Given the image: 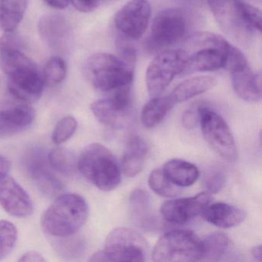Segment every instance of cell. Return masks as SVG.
<instances>
[{
	"mask_svg": "<svg viewBox=\"0 0 262 262\" xmlns=\"http://www.w3.org/2000/svg\"><path fill=\"white\" fill-rule=\"evenodd\" d=\"M74 8L81 13H89L94 11L99 6V0H70Z\"/></svg>",
	"mask_w": 262,
	"mask_h": 262,
	"instance_id": "obj_37",
	"label": "cell"
},
{
	"mask_svg": "<svg viewBox=\"0 0 262 262\" xmlns=\"http://www.w3.org/2000/svg\"><path fill=\"white\" fill-rule=\"evenodd\" d=\"M11 168V163L7 158L0 156V179L7 176Z\"/></svg>",
	"mask_w": 262,
	"mask_h": 262,
	"instance_id": "obj_41",
	"label": "cell"
},
{
	"mask_svg": "<svg viewBox=\"0 0 262 262\" xmlns=\"http://www.w3.org/2000/svg\"><path fill=\"white\" fill-rule=\"evenodd\" d=\"M78 170L96 188L110 191L120 184L121 168L114 155L102 144L87 145L78 159Z\"/></svg>",
	"mask_w": 262,
	"mask_h": 262,
	"instance_id": "obj_3",
	"label": "cell"
},
{
	"mask_svg": "<svg viewBox=\"0 0 262 262\" xmlns=\"http://www.w3.org/2000/svg\"><path fill=\"white\" fill-rule=\"evenodd\" d=\"M0 205L10 215L27 217L33 212L31 198L11 176L0 179Z\"/></svg>",
	"mask_w": 262,
	"mask_h": 262,
	"instance_id": "obj_16",
	"label": "cell"
},
{
	"mask_svg": "<svg viewBox=\"0 0 262 262\" xmlns=\"http://www.w3.org/2000/svg\"><path fill=\"white\" fill-rule=\"evenodd\" d=\"M36 112L27 105L0 110V139L11 137L30 128Z\"/></svg>",
	"mask_w": 262,
	"mask_h": 262,
	"instance_id": "obj_17",
	"label": "cell"
},
{
	"mask_svg": "<svg viewBox=\"0 0 262 262\" xmlns=\"http://www.w3.org/2000/svg\"><path fill=\"white\" fill-rule=\"evenodd\" d=\"M18 260L23 262H43L46 261V259L40 253L35 251H30L23 254L20 258L18 259Z\"/></svg>",
	"mask_w": 262,
	"mask_h": 262,
	"instance_id": "obj_39",
	"label": "cell"
},
{
	"mask_svg": "<svg viewBox=\"0 0 262 262\" xmlns=\"http://www.w3.org/2000/svg\"><path fill=\"white\" fill-rule=\"evenodd\" d=\"M133 41V39L120 34L116 39V47L118 56L124 62L135 67L137 59V51Z\"/></svg>",
	"mask_w": 262,
	"mask_h": 262,
	"instance_id": "obj_35",
	"label": "cell"
},
{
	"mask_svg": "<svg viewBox=\"0 0 262 262\" xmlns=\"http://www.w3.org/2000/svg\"><path fill=\"white\" fill-rule=\"evenodd\" d=\"M202 240L190 230L165 233L155 245L152 260L159 262H192L202 260Z\"/></svg>",
	"mask_w": 262,
	"mask_h": 262,
	"instance_id": "obj_7",
	"label": "cell"
},
{
	"mask_svg": "<svg viewBox=\"0 0 262 262\" xmlns=\"http://www.w3.org/2000/svg\"><path fill=\"white\" fill-rule=\"evenodd\" d=\"M233 90L237 96L249 102H257L261 99V76L254 73L249 67L231 73Z\"/></svg>",
	"mask_w": 262,
	"mask_h": 262,
	"instance_id": "obj_19",
	"label": "cell"
},
{
	"mask_svg": "<svg viewBox=\"0 0 262 262\" xmlns=\"http://www.w3.org/2000/svg\"><path fill=\"white\" fill-rule=\"evenodd\" d=\"M148 185L155 193L162 197H174L181 192L180 187L173 184L162 169L151 171L148 178Z\"/></svg>",
	"mask_w": 262,
	"mask_h": 262,
	"instance_id": "obj_30",
	"label": "cell"
},
{
	"mask_svg": "<svg viewBox=\"0 0 262 262\" xmlns=\"http://www.w3.org/2000/svg\"><path fill=\"white\" fill-rule=\"evenodd\" d=\"M211 199L210 193L203 191L193 197L168 201L161 207V215L169 223L184 225L202 214Z\"/></svg>",
	"mask_w": 262,
	"mask_h": 262,
	"instance_id": "obj_15",
	"label": "cell"
},
{
	"mask_svg": "<svg viewBox=\"0 0 262 262\" xmlns=\"http://www.w3.org/2000/svg\"><path fill=\"white\" fill-rule=\"evenodd\" d=\"M188 53L184 50H166L158 53L150 62L146 74L147 90L151 98L161 96L186 65Z\"/></svg>",
	"mask_w": 262,
	"mask_h": 262,
	"instance_id": "obj_9",
	"label": "cell"
},
{
	"mask_svg": "<svg viewBox=\"0 0 262 262\" xmlns=\"http://www.w3.org/2000/svg\"><path fill=\"white\" fill-rule=\"evenodd\" d=\"M219 25L227 35L246 42L254 33L247 23L245 3L242 0H207Z\"/></svg>",
	"mask_w": 262,
	"mask_h": 262,
	"instance_id": "obj_10",
	"label": "cell"
},
{
	"mask_svg": "<svg viewBox=\"0 0 262 262\" xmlns=\"http://www.w3.org/2000/svg\"><path fill=\"white\" fill-rule=\"evenodd\" d=\"M0 67L8 79L12 96L25 102L40 99L45 86L42 73L23 49H0Z\"/></svg>",
	"mask_w": 262,
	"mask_h": 262,
	"instance_id": "obj_1",
	"label": "cell"
},
{
	"mask_svg": "<svg viewBox=\"0 0 262 262\" xmlns=\"http://www.w3.org/2000/svg\"><path fill=\"white\" fill-rule=\"evenodd\" d=\"M230 53H225L214 48H202L194 50L191 54H188L186 65L181 75L191 74L197 72L216 71L221 69H225L227 57Z\"/></svg>",
	"mask_w": 262,
	"mask_h": 262,
	"instance_id": "obj_18",
	"label": "cell"
},
{
	"mask_svg": "<svg viewBox=\"0 0 262 262\" xmlns=\"http://www.w3.org/2000/svg\"><path fill=\"white\" fill-rule=\"evenodd\" d=\"M148 243L131 228H115L107 236L105 248L92 255L90 261H144Z\"/></svg>",
	"mask_w": 262,
	"mask_h": 262,
	"instance_id": "obj_6",
	"label": "cell"
},
{
	"mask_svg": "<svg viewBox=\"0 0 262 262\" xmlns=\"http://www.w3.org/2000/svg\"><path fill=\"white\" fill-rule=\"evenodd\" d=\"M148 0H130L115 16V25L120 34L133 41L143 36L151 19Z\"/></svg>",
	"mask_w": 262,
	"mask_h": 262,
	"instance_id": "obj_12",
	"label": "cell"
},
{
	"mask_svg": "<svg viewBox=\"0 0 262 262\" xmlns=\"http://www.w3.org/2000/svg\"><path fill=\"white\" fill-rule=\"evenodd\" d=\"M162 171L173 184L179 187L191 186L199 176V169L195 165L182 159L168 161Z\"/></svg>",
	"mask_w": 262,
	"mask_h": 262,
	"instance_id": "obj_23",
	"label": "cell"
},
{
	"mask_svg": "<svg viewBox=\"0 0 262 262\" xmlns=\"http://www.w3.org/2000/svg\"><path fill=\"white\" fill-rule=\"evenodd\" d=\"M84 73L96 90L113 92L132 85L134 67L124 62L119 56L96 53L87 59L84 66Z\"/></svg>",
	"mask_w": 262,
	"mask_h": 262,
	"instance_id": "obj_4",
	"label": "cell"
},
{
	"mask_svg": "<svg viewBox=\"0 0 262 262\" xmlns=\"http://www.w3.org/2000/svg\"><path fill=\"white\" fill-rule=\"evenodd\" d=\"M189 28L188 13L180 8L162 10L155 18L144 48L150 54L159 53L179 43Z\"/></svg>",
	"mask_w": 262,
	"mask_h": 262,
	"instance_id": "obj_5",
	"label": "cell"
},
{
	"mask_svg": "<svg viewBox=\"0 0 262 262\" xmlns=\"http://www.w3.org/2000/svg\"><path fill=\"white\" fill-rule=\"evenodd\" d=\"M52 169L65 176H73L78 170V159L73 151L66 148H56L47 155Z\"/></svg>",
	"mask_w": 262,
	"mask_h": 262,
	"instance_id": "obj_26",
	"label": "cell"
},
{
	"mask_svg": "<svg viewBox=\"0 0 262 262\" xmlns=\"http://www.w3.org/2000/svg\"><path fill=\"white\" fill-rule=\"evenodd\" d=\"M176 104L170 95L151 98L145 104L141 115L144 126L151 128L160 124Z\"/></svg>",
	"mask_w": 262,
	"mask_h": 262,
	"instance_id": "obj_24",
	"label": "cell"
},
{
	"mask_svg": "<svg viewBox=\"0 0 262 262\" xmlns=\"http://www.w3.org/2000/svg\"><path fill=\"white\" fill-rule=\"evenodd\" d=\"M245 16L247 23L253 32L261 31V12L257 7L245 4Z\"/></svg>",
	"mask_w": 262,
	"mask_h": 262,
	"instance_id": "obj_36",
	"label": "cell"
},
{
	"mask_svg": "<svg viewBox=\"0 0 262 262\" xmlns=\"http://www.w3.org/2000/svg\"><path fill=\"white\" fill-rule=\"evenodd\" d=\"M197 122H199L197 106L188 108L183 116H182V123L187 128H192L195 126Z\"/></svg>",
	"mask_w": 262,
	"mask_h": 262,
	"instance_id": "obj_38",
	"label": "cell"
},
{
	"mask_svg": "<svg viewBox=\"0 0 262 262\" xmlns=\"http://www.w3.org/2000/svg\"><path fill=\"white\" fill-rule=\"evenodd\" d=\"M38 31L43 42L59 56L72 50L73 33L68 19L59 13L43 15L38 23Z\"/></svg>",
	"mask_w": 262,
	"mask_h": 262,
	"instance_id": "obj_13",
	"label": "cell"
},
{
	"mask_svg": "<svg viewBox=\"0 0 262 262\" xmlns=\"http://www.w3.org/2000/svg\"><path fill=\"white\" fill-rule=\"evenodd\" d=\"M67 74V67L60 56H54L47 61L42 73L45 86L54 87L65 79Z\"/></svg>",
	"mask_w": 262,
	"mask_h": 262,
	"instance_id": "obj_29",
	"label": "cell"
},
{
	"mask_svg": "<svg viewBox=\"0 0 262 262\" xmlns=\"http://www.w3.org/2000/svg\"><path fill=\"white\" fill-rule=\"evenodd\" d=\"M110 97L99 99L91 105L95 117L104 125L120 129L128 125L132 117L131 85L115 90Z\"/></svg>",
	"mask_w": 262,
	"mask_h": 262,
	"instance_id": "obj_11",
	"label": "cell"
},
{
	"mask_svg": "<svg viewBox=\"0 0 262 262\" xmlns=\"http://www.w3.org/2000/svg\"><path fill=\"white\" fill-rule=\"evenodd\" d=\"M89 206L82 196L73 193L61 194L44 211L42 229L54 237L76 234L88 219Z\"/></svg>",
	"mask_w": 262,
	"mask_h": 262,
	"instance_id": "obj_2",
	"label": "cell"
},
{
	"mask_svg": "<svg viewBox=\"0 0 262 262\" xmlns=\"http://www.w3.org/2000/svg\"><path fill=\"white\" fill-rule=\"evenodd\" d=\"M151 203L146 191L136 189L132 193L129 199V210L133 220L141 226L147 225L151 219Z\"/></svg>",
	"mask_w": 262,
	"mask_h": 262,
	"instance_id": "obj_28",
	"label": "cell"
},
{
	"mask_svg": "<svg viewBox=\"0 0 262 262\" xmlns=\"http://www.w3.org/2000/svg\"><path fill=\"white\" fill-rule=\"evenodd\" d=\"M73 235L56 237L55 250L62 257L70 259L75 258L80 255L82 251V244L80 240L73 237Z\"/></svg>",
	"mask_w": 262,
	"mask_h": 262,
	"instance_id": "obj_32",
	"label": "cell"
},
{
	"mask_svg": "<svg viewBox=\"0 0 262 262\" xmlns=\"http://www.w3.org/2000/svg\"><path fill=\"white\" fill-rule=\"evenodd\" d=\"M78 128V122L73 116H66L58 122L52 135V141L56 145H61L68 141Z\"/></svg>",
	"mask_w": 262,
	"mask_h": 262,
	"instance_id": "obj_33",
	"label": "cell"
},
{
	"mask_svg": "<svg viewBox=\"0 0 262 262\" xmlns=\"http://www.w3.org/2000/svg\"><path fill=\"white\" fill-rule=\"evenodd\" d=\"M229 246V238L223 233L210 234L202 241L203 252L201 260L219 261L225 255Z\"/></svg>",
	"mask_w": 262,
	"mask_h": 262,
	"instance_id": "obj_27",
	"label": "cell"
},
{
	"mask_svg": "<svg viewBox=\"0 0 262 262\" xmlns=\"http://www.w3.org/2000/svg\"><path fill=\"white\" fill-rule=\"evenodd\" d=\"M17 238V228L14 224L7 220L0 221V260L13 251Z\"/></svg>",
	"mask_w": 262,
	"mask_h": 262,
	"instance_id": "obj_31",
	"label": "cell"
},
{
	"mask_svg": "<svg viewBox=\"0 0 262 262\" xmlns=\"http://www.w3.org/2000/svg\"><path fill=\"white\" fill-rule=\"evenodd\" d=\"M251 254H252L253 257H254V258L256 259V260H258V261H261V245H256V246L253 247V248H251Z\"/></svg>",
	"mask_w": 262,
	"mask_h": 262,
	"instance_id": "obj_42",
	"label": "cell"
},
{
	"mask_svg": "<svg viewBox=\"0 0 262 262\" xmlns=\"http://www.w3.org/2000/svg\"><path fill=\"white\" fill-rule=\"evenodd\" d=\"M148 151V145L143 139L138 136L129 139L121 162V169L125 176L135 177L141 172Z\"/></svg>",
	"mask_w": 262,
	"mask_h": 262,
	"instance_id": "obj_21",
	"label": "cell"
},
{
	"mask_svg": "<svg viewBox=\"0 0 262 262\" xmlns=\"http://www.w3.org/2000/svg\"><path fill=\"white\" fill-rule=\"evenodd\" d=\"M29 0H0V28L14 31L22 22Z\"/></svg>",
	"mask_w": 262,
	"mask_h": 262,
	"instance_id": "obj_25",
	"label": "cell"
},
{
	"mask_svg": "<svg viewBox=\"0 0 262 262\" xmlns=\"http://www.w3.org/2000/svg\"><path fill=\"white\" fill-rule=\"evenodd\" d=\"M217 83V79L212 76H194L179 83L173 90L170 96L176 104L181 103L209 91Z\"/></svg>",
	"mask_w": 262,
	"mask_h": 262,
	"instance_id": "obj_22",
	"label": "cell"
},
{
	"mask_svg": "<svg viewBox=\"0 0 262 262\" xmlns=\"http://www.w3.org/2000/svg\"><path fill=\"white\" fill-rule=\"evenodd\" d=\"M24 165L27 173L42 194L48 198L57 197L64 189L62 182L50 169L47 155L39 148L30 151L26 156Z\"/></svg>",
	"mask_w": 262,
	"mask_h": 262,
	"instance_id": "obj_14",
	"label": "cell"
},
{
	"mask_svg": "<svg viewBox=\"0 0 262 262\" xmlns=\"http://www.w3.org/2000/svg\"><path fill=\"white\" fill-rule=\"evenodd\" d=\"M199 122L204 139L211 149L228 162L237 159V148L232 133L225 119L205 105L197 106Z\"/></svg>",
	"mask_w": 262,
	"mask_h": 262,
	"instance_id": "obj_8",
	"label": "cell"
},
{
	"mask_svg": "<svg viewBox=\"0 0 262 262\" xmlns=\"http://www.w3.org/2000/svg\"><path fill=\"white\" fill-rule=\"evenodd\" d=\"M204 219L211 225L221 228H231L241 225L247 214L242 208L223 202L208 205L203 213Z\"/></svg>",
	"mask_w": 262,
	"mask_h": 262,
	"instance_id": "obj_20",
	"label": "cell"
},
{
	"mask_svg": "<svg viewBox=\"0 0 262 262\" xmlns=\"http://www.w3.org/2000/svg\"><path fill=\"white\" fill-rule=\"evenodd\" d=\"M204 185L207 192L217 194L225 184V174L221 167L213 166L207 170L204 176Z\"/></svg>",
	"mask_w": 262,
	"mask_h": 262,
	"instance_id": "obj_34",
	"label": "cell"
},
{
	"mask_svg": "<svg viewBox=\"0 0 262 262\" xmlns=\"http://www.w3.org/2000/svg\"><path fill=\"white\" fill-rule=\"evenodd\" d=\"M43 2L56 10H64L70 4V0H43Z\"/></svg>",
	"mask_w": 262,
	"mask_h": 262,
	"instance_id": "obj_40",
	"label": "cell"
}]
</instances>
